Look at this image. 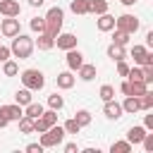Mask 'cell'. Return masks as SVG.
I'll return each mask as SVG.
<instances>
[{"mask_svg": "<svg viewBox=\"0 0 153 153\" xmlns=\"http://www.w3.org/2000/svg\"><path fill=\"white\" fill-rule=\"evenodd\" d=\"M33 38L31 36H26V33H17L14 38H12V45H10V53L14 55V57H19V60H26L31 53H33Z\"/></svg>", "mask_w": 153, "mask_h": 153, "instance_id": "cell-1", "label": "cell"}, {"mask_svg": "<svg viewBox=\"0 0 153 153\" xmlns=\"http://www.w3.org/2000/svg\"><path fill=\"white\" fill-rule=\"evenodd\" d=\"M62 22H65V10L62 7H50L45 12V33L57 36L62 31Z\"/></svg>", "mask_w": 153, "mask_h": 153, "instance_id": "cell-2", "label": "cell"}, {"mask_svg": "<svg viewBox=\"0 0 153 153\" xmlns=\"http://www.w3.org/2000/svg\"><path fill=\"white\" fill-rule=\"evenodd\" d=\"M19 76H22V84H24L26 88H31V91H41V88L45 86V76H43L41 69L29 67V69H24Z\"/></svg>", "mask_w": 153, "mask_h": 153, "instance_id": "cell-3", "label": "cell"}, {"mask_svg": "<svg viewBox=\"0 0 153 153\" xmlns=\"http://www.w3.org/2000/svg\"><path fill=\"white\" fill-rule=\"evenodd\" d=\"M62 139H65V129H62V124H50L43 134H41V146L43 148H50V146H57V143H62Z\"/></svg>", "mask_w": 153, "mask_h": 153, "instance_id": "cell-4", "label": "cell"}, {"mask_svg": "<svg viewBox=\"0 0 153 153\" xmlns=\"http://www.w3.org/2000/svg\"><path fill=\"white\" fill-rule=\"evenodd\" d=\"M139 24H141V22H139V17H134V14H120V17H115V29L127 31L129 36L139 31Z\"/></svg>", "mask_w": 153, "mask_h": 153, "instance_id": "cell-5", "label": "cell"}, {"mask_svg": "<svg viewBox=\"0 0 153 153\" xmlns=\"http://www.w3.org/2000/svg\"><path fill=\"white\" fill-rule=\"evenodd\" d=\"M0 33L7 36V38H14L17 33H22V26H19V19L17 17H5L0 22Z\"/></svg>", "mask_w": 153, "mask_h": 153, "instance_id": "cell-6", "label": "cell"}, {"mask_svg": "<svg viewBox=\"0 0 153 153\" xmlns=\"http://www.w3.org/2000/svg\"><path fill=\"white\" fill-rule=\"evenodd\" d=\"M76 33H69V31H60L57 36H55V45L60 48V50H69V48H76Z\"/></svg>", "mask_w": 153, "mask_h": 153, "instance_id": "cell-7", "label": "cell"}, {"mask_svg": "<svg viewBox=\"0 0 153 153\" xmlns=\"http://www.w3.org/2000/svg\"><path fill=\"white\" fill-rule=\"evenodd\" d=\"M67 55H65V62H67V69H72V72H76L79 67H81V62H84V53L79 50V48H69V50H65Z\"/></svg>", "mask_w": 153, "mask_h": 153, "instance_id": "cell-8", "label": "cell"}, {"mask_svg": "<svg viewBox=\"0 0 153 153\" xmlns=\"http://www.w3.org/2000/svg\"><path fill=\"white\" fill-rule=\"evenodd\" d=\"M103 115H105L108 120H120V117L124 115L122 103H117L115 98H112V100H103Z\"/></svg>", "mask_w": 153, "mask_h": 153, "instance_id": "cell-9", "label": "cell"}, {"mask_svg": "<svg viewBox=\"0 0 153 153\" xmlns=\"http://www.w3.org/2000/svg\"><path fill=\"white\" fill-rule=\"evenodd\" d=\"M22 5L17 0H0V14L2 17H19Z\"/></svg>", "mask_w": 153, "mask_h": 153, "instance_id": "cell-10", "label": "cell"}, {"mask_svg": "<svg viewBox=\"0 0 153 153\" xmlns=\"http://www.w3.org/2000/svg\"><path fill=\"white\" fill-rule=\"evenodd\" d=\"M146 131H148V129H146L143 124H134V127L127 129V141H129L131 146H136V143H141V139L146 136Z\"/></svg>", "mask_w": 153, "mask_h": 153, "instance_id": "cell-11", "label": "cell"}, {"mask_svg": "<svg viewBox=\"0 0 153 153\" xmlns=\"http://www.w3.org/2000/svg\"><path fill=\"white\" fill-rule=\"evenodd\" d=\"M55 81H57V88H62V91H67V88H72V86H74V81H76V76L72 74V69H65V72H60V74L55 76Z\"/></svg>", "mask_w": 153, "mask_h": 153, "instance_id": "cell-12", "label": "cell"}, {"mask_svg": "<svg viewBox=\"0 0 153 153\" xmlns=\"http://www.w3.org/2000/svg\"><path fill=\"white\" fill-rule=\"evenodd\" d=\"M96 29H98V31H112V29H115V17H112L110 12L98 14V19H96Z\"/></svg>", "mask_w": 153, "mask_h": 153, "instance_id": "cell-13", "label": "cell"}, {"mask_svg": "<svg viewBox=\"0 0 153 153\" xmlns=\"http://www.w3.org/2000/svg\"><path fill=\"white\" fill-rule=\"evenodd\" d=\"M76 72H79V79H81V81H91V79H96V74H98L96 65H91V62H81V67H79Z\"/></svg>", "mask_w": 153, "mask_h": 153, "instance_id": "cell-14", "label": "cell"}, {"mask_svg": "<svg viewBox=\"0 0 153 153\" xmlns=\"http://www.w3.org/2000/svg\"><path fill=\"white\" fill-rule=\"evenodd\" d=\"M33 45H38V50H50V48H55V36H50V33H38V38L33 41Z\"/></svg>", "mask_w": 153, "mask_h": 153, "instance_id": "cell-15", "label": "cell"}, {"mask_svg": "<svg viewBox=\"0 0 153 153\" xmlns=\"http://www.w3.org/2000/svg\"><path fill=\"white\" fill-rule=\"evenodd\" d=\"M105 53H108V57H110L112 62H117V60H124V57H127V48H124V45H117V43H110Z\"/></svg>", "mask_w": 153, "mask_h": 153, "instance_id": "cell-16", "label": "cell"}, {"mask_svg": "<svg viewBox=\"0 0 153 153\" xmlns=\"http://www.w3.org/2000/svg\"><path fill=\"white\" fill-rule=\"evenodd\" d=\"M2 110H5V115H7V120H10V122H17V120L24 115V108H22L19 103H12V105H2Z\"/></svg>", "mask_w": 153, "mask_h": 153, "instance_id": "cell-17", "label": "cell"}, {"mask_svg": "<svg viewBox=\"0 0 153 153\" xmlns=\"http://www.w3.org/2000/svg\"><path fill=\"white\" fill-rule=\"evenodd\" d=\"M122 110H124V112H129V115L139 112V110H141V103H139V98H136V96H127V98L122 100Z\"/></svg>", "mask_w": 153, "mask_h": 153, "instance_id": "cell-18", "label": "cell"}, {"mask_svg": "<svg viewBox=\"0 0 153 153\" xmlns=\"http://www.w3.org/2000/svg\"><path fill=\"white\" fill-rule=\"evenodd\" d=\"M31 100H33V96H31V88H26V86L19 88V91L14 93V103H19L22 108H24L26 103H31Z\"/></svg>", "mask_w": 153, "mask_h": 153, "instance_id": "cell-19", "label": "cell"}, {"mask_svg": "<svg viewBox=\"0 0 153 153\" xmlns=\"http://www.w3.org/2000/svg\"><path fill=\"white\" fill-rule=\"evenodd\" d=\"M43 110H45V108H43L41 103H36V100H31V103L24 105V115H29V117H41Z\"/></svg>", "mask_w": 153, "mask_h": 153, "instance_id": "cell-20", "label": "cell"}, {"mask_svg": "<svg viewBox=\"0 0 153 153\" xmlns=\"http://www.w3.org/2000/svg\"><path fill=\"white\" fill-rule=\"evenodd\" d=\"M108 12V0H88V14H103Z\"/></svg>", "mask_w": 153, "mask_h": 153, "instance_id": "cell-21", "label": "cell"}, {"mask_svg": "<svg viewBox=\"0 0 153 153\" xmlns=\"http://www.w3.org/2000/svg\"><path fill=\"white\" fill-rule=\"evenodd\" d=\"M146 53H148V48H146V45H134L129 55L134 57V65H143V60H146Z\"/></svg>", "mask_w": 153, "mask_h": 153, "instance_id": "cell-22", "label": "cell"}, {"mask_svg": "<svg viewBox=\"0 0 153 153\" xmlns=\"http://www.w3.org/2000/svg\"><path fill=\"white\" fill-rule=\"evenodd\" d=\"M127 81H129V79H127ZM146 91H148V84H146V81H129V96H136V98H139V96L146 93Z\"/></svg>", "mask_w": 153, "mask_h": 153, "instance_id": "cell-23", "label": "cell"}, {"mask_svg": "<svg viewBox=\"0 0 153 153\" xmlns=\"http://www.w3.org/2000/svg\"><path fill=\"white\" fill-rule=\"evenodd\" d=\"M74 120H76V124H79V127H88L93 117H91V112H88V110H84V108H81V110H76V112H74Z\"/></svg>", "mask_w": 153, "mask_h": 153, "instance_id": "cell-24", "label": "cell"}, {"mask_svg": "<svg viewBox=\"0 0 153 153\" xmlns=\"http://www.w3.org/2000/svg\"><path fill=\"white\" fill-rule=\"evenodd\" d=\"M17 122H19V131H22V134H31V131H33V117L22 115Z\"/></svg>", "mask_w": 153, "mask_h": 153, "instance_id": "cell-25", "label": "cell"}, {"mask_svg": "<svg viewBox=\"0 0 153 153\" xmlns=\"http://www.w3.org/2000/svg\"><path fill=\"white\" fill-rule=\"evenodd\" d=\"M69 10L74 14H88V0H72L69 2Z\"/></svg>", "mask_w": 153, "mask_h": 153, "instance_id": "cell-26", "label": "cell"}, {"mask_svg": "<svg viewBox=\"0 0 153 153\" xmlns=\"http://www.w3.org/2000/svg\"><path fill=\"white\" fill-rule=\"evenodd\" d=\"M2 74H5V76H17V74H19V65H17L14 60H5V62H2Z\"/></svg>", "mask_w": 153, "mask_h": 153, "instance_id": "cell-27", "label": "cell"}, {"mask_svg": "<svg viewBox=\"0 0 153 153\" xmlns=\"http://www.w3.org/2000/svg\"><path fill=\"white\" fill-rule=\"evenodd\" d=\"M110 153H131V143H129L127 139H124V141H112Z\"/></svg>", "mask_w": 153, "mask_h": 153, "instance_id": "cell-28", "label": "cell"}, {"mask_svg": "<svg viewBox=\"0 0 153 153\" xmlns=\"http://www.w3.org/2000/svg\"><path fill=\"white\" fill-rule=\"evenodd\" d=\"M48 108H53V110H62V108H65V98H62L60 93H50V96H48Z\"/></svg>", "mask_w": 153, "mask_h": 153, "instance_id": "cell-29", "label": "cell"}, {"mask_svg": "<svg viewBox=\"0 0 153 153\" xmlns=\"http://www.w3.org/2000/svg\"><path fill=\"white\" fill-rule=\"evenodd\" d=\"M112 43L127 45V43H129V33H127V31H120V29H112Z\"/></svg>", "mask_w": 153, "mask_h": 153, "instance_id": "cell-30", "label": "cell"}, {"mask_svg": "<svg viewBox=\"0 0 153 153\" xmlns=\"http://www.w3.org/2000/svg\"><path fill=\"white\" fill-rule=\"evenodd\" d=\"M98 96H100V100H112L115 98V86L112 84H103L100 91H98Z\"/></svg>", "mask_w": 153, "mask_h": 153, "instance_id": "cell-31", "label": "cell"}, {"mask_svg": "<svg viewBox=\"0 0 153 153\" xmlns=\"http://www.w3.org/2000/svg\"><path fill=\"white\" fill-rule=\"evenodd\" d=\"M29 26H31V31L43 33V31H45V17H33V19L29 22Z\"/></svg>", "mask_w": 153, "mask_h": 153, "instance_id": "cell-32", "label": "cell"}, {"mask_svg": "<svg viewBox=\"0 0 153 153\" xmlns=\"http://www.w3.org/2000/svg\"><path fill=\"white\" fill-rule=\"evenodd\" d=\"M139 103H141V110H151L153 108V91H146L139 96Z\"/></svg>", "mask_w": 153, "mask_h": 153, "instance_id": "cell-33", "label": "cell"}, {"mask_svg": "<svg viewBox=\"0 0 153 153\" xmlns=\"http://www.w3.org/2000/svg\"><path fill=\"white\" fill-rule=\"evenodd\" d=\"M62 129H65V134H79V129H81V127H79V124H76V120L72 117V120H67V122L62 124Z\"/></svg>", "mask_w": 153, "mask_h": 153, "instance_id": "cell-34", "label": "cell"}, {"mask_svg": "<svg viewBox=\"0 0 153 153\" xmlns=\"http://www.w3.org/2000/svg\"><path fill=\"white\" fill-rule=\"evenodd\" d=\"M45 129H48V122H45L43 117H33V131H36V134H43Z\"/></svg>", "mask_w": 153, "mask_h": 153, "instance_id": "cell-35", "label": "cell"}, {"mask_svg": "<svg viewBox=\"0 0 153 153\" xmlns=\"http://www.w3.org/2000/svg\"><path fill=\"white\" fill-rule=\"evenodd\" d=\"M141 74H143V81L151 84L153 81V65H141Z\"/></svg>", "mask_w": 153, "mask_h": 153, "instance_id": "cell-36", "label": "cell"}, {"mask_svg": "<svg viewBox=\"0 0 153 153\" xmlns=\"http://www.w3.org/2000/svg\"><path fill=\"white\" fill-rule=\"evenodd\" d=\"M141 143H143V151H146V153H153V134L146 131V136L141 139Z\"/></svg>", "mask_w": 153, "mask_h": 153, "instance_id": "cell-37", "label": "cell"}, {"mask_svg": "<svg viewBox=\"0 0 153 153\" xmlns=\"http://www.w3.org/2000/svg\"><path fill=\"white\" fill-rule=\"evenodd\" d=\"M127 72H129V65L124 60H117V74L120 76H127Z\"/></svg>", "mask_w": 153, "mask_h": 153, "instance_id": "cell-38", "label": "cell"}, {"mask_svg": "<svg viewBox=\"0 0 153 153\" xmlns=\"http://www.w3.org/2000/svg\"><path fill=\"white\" fill-rule=\"evenodd\" d=\"M10 55H12V53H10V45H2V43H0V62L10 60Z\"/></svg>", "mask_w": 153, "mask_h": 153, "instance_id": "cell-39", "label": "cell"}, {"mask_svg": "<svg viewBox=\"0 0 153 153\" xmlns=\"http://www.w3.org/2000/svg\"><path fill=\"white\" fill-rule=\"evenodd\" d=\"M26 153H43V146L41 143H29L26 146Z\"/></svg>", "mask_w": 153, "mask_h": 153, "instance_id": "cell-40", "label": "cell"}, {"mask_svg": "<svg viewBox=\"0 0 153 153\" xmlns=\"http://www.w3.org/2000/svg\"><path fill=\"white\" fill-rule=\"evenodd\" d=\"M7 124H10V120H7V115H5V110H2V105H0V129L7 127Z\"/></svg>", "mask_w": 153, "mask_h": 153, "instance_id": "cell-41", "label": "cell"}, {"mask_svg": "<svg viewBox=\"0 0 153 153\" xmlns=\"http://www.w3.org/2000/svg\"><path fill=\"white\" fill-rule=\"evenodd\" d=\"M120 91H122L124 96H129V81H127V79H124V81L120 84Z\"/></svg>", "mask_w": 153, "mask_h": 153, "instance_id": "cell-42", "label": "cell"}, {"mask_svg": "<svg viewBox=\"0 0 153 153\" xmlns=\"http://www.w3.org/2000/svg\"><path fill=\"white\" fill-rule=\"evenodd\" d=\"M143 127H146V129H151V127H153V115H146V120H143Z\"/></svg>", "mask_w": 153, "mask_h": 153, "instance_id": "cell-43", "label": "cell"}, {"mask_svg": "<svg viewBox=\"0 0 153 153\" xmlns=\"http://www.w3.org/2000/svg\"><path fill=\"white\" fill-rule=\"evenodd\" d=\"M74 151H79L76 143H67V146H65V153H74Z\"/></svg>", "mask_w": 153, "mask_h": 153, "instance_id": "cell-44", "label": "cell"}, {"mask_svg": "<svg viewBox=\"0 0 153 153\" xmlns=\"http://www.w3.org/2000/svg\"><path fill=\"white\" fill-rule=\"evenodd\" d=\"M148 45H153V31L146 33V48H148Z\"/></svg>", "mask_w": 153, "mask_h": 153, "instance_id": "cell-45", "label": "cell"}, {"mask_svg": "<svg viewBox=\"0 0 153 153\" xmlns=\"http://www.w3.org/2000/svg\"><path fill=\"white\" fill-rule=\"evenodd\" d=\"M43 2H45V0H29V5H31V7H41Z\"/></svg>", "mask_w": 153, "mask_h": 153, "instance_id": "cell-46", "label": "cell"}, {"mask_svg": "<svg viewBox=\"0 0 153 153\" xmlns=\"http://www.w3.org/2000/svg\"><path fill=\"white\" fill-rule=\"evenodd\" d=\"M120 2H122V5H127V7H129V5H134V2H136V0H120Z\"/></svg>", "mask_w": 153, "mask_h": 153, "instance_id": "cell-47", "label": "cell"}, {"mask_svg": "<svg viewBox=\"0 0 153 153\" xmlns=\"http://www.w3.org/2000/svg\"><path fill=\"white\" fill-rule=\"evenodd\" d=\"M0 36H2V33H0Z\"/></svg>", "mask_w": 153, "mask_h": 153, "instance_id": "cell-48", "label": "cell"}]
</instances>
